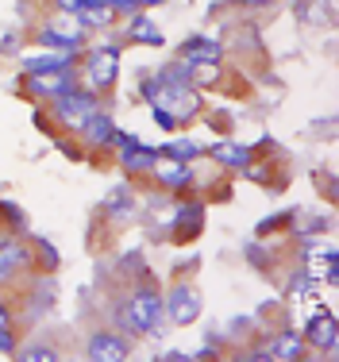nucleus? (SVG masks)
Masks as SVG:
<instances>
[{
    "instance_id": "obj_24",
    "label": "nucleus",
    "mask_w": 339,
    "mask_h": 362,
    "mask_svg": "<svg viewBox=\"0 0 339 362\" xmlns=\"http://www.w3.org/2000/svg\"><path fill=\"white\" fill-rule=\"evenodd\" d=\"M154 124H159V127H166V132H173V127H178V119H173L166 108H154Z\"/></svg>"
},
{
    "instance_id": "obj_16",
    "label": "nucleus",
    "mask_w": 339,
    "mask_h": 362,
    "mask_svg": "<svg viewBox=\"0 0 339 362\" xmlns=\"http://www.w3.org/2000/svg\"><path fill=\"white\" fill-rule=\"evenodd\" d=\"M112 20H116V12L104 8L100 0H89V4L77 12V23H81V28H104V23H112Z\"/></svg>"
},
{
    "instance_id": "obj_11",
    "label": "nucleus",
    "mask_w": 339,
    "mask_h": 362,
    "mask_svg": "<svg viewBox=\"0 0 339 362\" xmlns=\"http://www.w3.org/2000/svg\"><path fill=\"white\" fill-rule=\"evenodd\" d=\"M305 343H312L316 351H335V316L332 313H316L309 320V332L301 335Z\"/></svg>"
},
{
    "instance_id": "obj_17",
    "label": "nucleus",
    "mask_w": 339,
    "mask_h": 362,
    "mask_svg": "<svg viewBox=\"0 0 339 362\" xmlns=\"http://www.w3.org/2000/svg\"><path fill=\"white\" fill-rule=\"evenodd\" d=\"M159 154L162 158H170V162H193L197 154H201V146H197L193 139H178V143H166V146H159Z\"/></svg>"
},
{
    "instance_id": "obj_5",
    "label": "nucleus",
    "mask_w": 339,
    "mask_h": 362,
    "mask_svg": "<svg viewBox=\"0 0 339 362\" xmlns=\"http://www.w3.org/2000/svg\"><path fill=\"white\" fill-rule=\"evenodd\" d=\"M127 351H132V343H127L124 335L108 332V327L93 332L89 343H85V355H89V362H127Z\"/></svg>"
},
{
    "instance_id": "obj_8",
    "label": "nucleus",
    "mask_w": 339,
    "mask_h": 362,
    "mask_svg": "<svg viewBox=\"0 0 339 362\" xmlns=\"http://www.w3.org/2000/svg\"><path fill=\"white\" fill-rule=\"evenodd\" d=\"M77 58L81 54H62V50H42V54H31L23 58V70L31 74H69L77 66Z\"/></svg>"
},
{
    "instance_id": "obj_25",
    "label": "nucleus",
    "mask_w": 339,
    "mask_h": 362,
    "mask_svg": "<svg viewBox=\"0 0 339 362\" xmlns=\"http://www.w3.org/2000/svg\"><path fill=\"white\" fill-rule=\"evenodd\" d=\"M0 351H4V355H16V339H12V332H0Z\"/></svg>"
},
{
    "instance_id": "obj_19",
    "label": "nucleus",
    "mask_w": 339,
    "mask_h": 362,
    "mask_svg": "<svg viewBox=\"0 0 339 362\" xmlns=\"http://www.w3.org/2000/svg\"><path fill=\"white\" fill-rule=\"evenodd\" d=\"M20 262H23V247L12 243V239H0V281H4Z\"/></svg>"
},
{
    "instance_id": "obj_7",
    "label": "nucleus",
    "mask_w": 339,
    "mask_h": 362,
    "mask_svg": "<svg viewBox=\"0 0 339 362\" xmlns=\"http://www.w3.org/2000/svg\"><path fill=\"white\" fill-rule=\"evenodd\" d=\"M224 50L216 39H205V35H189L185 42H181L178 50V62L181 66H208V62H220Z\"/></svg>"
},
{
    "instance_id": "obj_13",
    "label": "nucleus",
    "mask_w": 339,
    "mask_h": 362,
    "mask_svg": "<svg viewBox=\"0 0 339 362\" xmlns=\"http://www.w3.org/2000/svg\"><path fill=\"white\" fill-rule=\"evenodd\" d=\"M154 177H159L166 189H185L189 181H193V174H189L185 162H170V158H159V162H154Z\"/></svg>"
},
{
    "instance_id": "obj_10",
    "label": "nucleus",
    "mask_w": 339,
    "mask_h": 362,
    "mask_svg": "<svg viewBox=\"0 0 339 362\" xmlns=\"http://www.w3.org/2000/svg\"><path fill=\"white\" fill-rule=\"evenodd\" d=\"M77 132H81V139L89 143V146H112V135H116V124H112V116L108 112H93L89 119H85L81 127H77Z\"/></svg>"
},
{
    "instance_id": "obj_6",
    "label": "nucleus",
    "mask_w": 339,
    "mask_h": 362,
    "mask_svg": "<svg viewBox=\"0 0 339 362\" xmlns=\"http://www.w3.org/2000/svg\"><path fill=\"white\" fill-rule=\"evenodd\" d=\"M162 305H166V316L173 324H181V327H189L201 316V293L197 289H189L185 281L181 286H173L170 289V297H162Z\"/></svg>"
},
{
    "instance_id": "obj_15",
    "label": "nucleus",
    "mask_w": 339,
    "mask_h": 362,
    "mask_svg": "<svg viewBox=\"0 0 339 362\" xmlns=\"http://www.w3.org/2000/svg\"><path fill=\"white\" fill-rule=\"evenodd\" d=\"M212 158L224 162L231 170H247L251 166V146H239V143H216L212 146Z\"/></svg>"
},
{
    "instance_id": "obj_22",
    "label": "nucleus",
    "mask_w": 339,
    "mask_h": 362,
    "mask_svg": "<svg viewBox=\"0 0 339 362\" xmlns=\"http://www.w3.org/2000/svg\"><path fill=\"white\" fill-rule=\"evenodd\" d=\"M104 8H112L116 16H135L139 12V0H100Z\"/></svg>"
},
{
    "instance_id": "obj_26",
    "label": "nucleus",
    "mask_w": 339,
    "mask_h": 362,
    "mask_svg": "<svg viewBox=\"0 0 339 362\" xmlns=\"http://www.w3.org/2000/svg\"><path fill=\"white\" fill-rule=\"evenodd\" d=\"M236 362H274L270 355H243V358H236Z\"/></svg>"
},
{
    "instance_id": "obj_21",
    "label": "nucleus",
    "mask_w": 339,
    "mask_h": 362,
    "mask_svg": "<svg viewBox=\"0 0 339 362\" xmlns=\"http://www.w3.org/2000/svg\"><path fill=\"white\" fill-rule=\"evenodd\" d=\"M16 362H62L54 347H47V343H31V347L16 351Z\"/></svg>"
},
{
    "instance_id": "obj_14",
    "label": "nucleus",
    "mask_w": 339,
    "mask_h": 362,
    "mask_svg": "<svg viewBox=\"0 0 339 362\" xmlns=\"http://www.w3.org/2000/svg\"><path fill=\"white\" fill-rule=\"evenodd\" d=\"M127 39H132V42H143V47H162V31L154 28V23L146 20L143 12L127 16Z\"/></svg>"
},
{
    "instance_id": "obj_27",
    "label": "nucleus",
    "mask_w": 339,
    "mask_h": 362,
    "mask_svg": "<svg viewBox=\"0 0 339 362\" xmlns=\"http://www.w3.org/2000/svg\"><path fill=\"white\" fill-rule=\"evenodd\" d=\"M0 332H12V320H8V313H4V305H0Z\"/></svg>"
},
{
    "instance_id": "obj_28",
    "label": "nucleus",
    "mask_w": 339,
    "mask_h": 362,
    "mask_svg": "<svg viewBox=\"0 0 339 362\" xmlns=\"http://www.w3.org/2000/svg\"><path fill=\"white\" fill-rule=\"evenodd\" d=\"M151 4H162V0H139V8H151Z\"/></svg>"
},
{
    "instance_id": "obj_2",
    "label": "nucleus",
    "mask_w": 339,
    "mask_h": 362,
    "mask_svg": "<svg viewBox=\"0 0 339 362\" xmlns=\"http://www.w3.org/2000/svg\"><path fill=\"white\" fill-rule=\"evenodd\" d=\"M81 42H85V28L77 23V16H58V20L39 28V47H54L62 54H81Z\"/></svg>"
},
{
    "instance_id": "obj_1",
    "label": "nucleus",
    "mask_w": 339,
    "mask_h": 362,
    "mask_svg": "<svg viewBox=\"0 0 339 362\" xmlns=\"http://www.w3.org/2000/svg\"><path fill=\"white\" fill-rule=\"evenodd\" d=\"M162 316H166L162 293L154 289V286H139L132 297H127V305H124V313H120V320H124L127 332H135V335H151V332H159Z\"/></svg>"
},
{
    "instance_id": "obj_12",
    "label": "nucleus",
    "mask_w": 339,
    "mask_h": 362,
    "mask_svg": "<svg viewBox=\"0 0 339 362\" xmlns=\"http://www.w3.org/2000/svg\"><path fill=\"white\" fill-rule=\"evenodd\" d=\"M159 146H132V151H120V166L127 170V174H146V170H154V162H159Z\"/></svg>"
},
{
    "instance_id": "obj_3",
    "label": "nucleus",
    "mask_w": 339,
    "mask_h": 362,
    "mask_svg": "<svg viewBox=\"0 0 339 362\" xmlns=\"http://www.w3.org/2000/svg\"><path fill=\"white\" fill-rule=\"evenodd\" d=\"M116 74H120V58L112 47H100L85 58V93H104L116 85Z\"/></svg>"
},
{
    "instance_id": "obj_20",
    "label": "nucleus",
    "mask_w": 339,
    "mask_h": 362,
    "mask_svg": "<svg viewBox=\"0 0 339 362\" xmlns=\"http://www.w3.org/2000/svg\"><path fill=\"white\" fill-rule=\"evenodd\" d=\"M301 347H305V339H301L297 332H285L282 339L274 343V358H285V362H297V358H301Z\"/></svg>"
},
{
    "instance_id": "obj_9",
    "label": "nucleus",
    "mask_w": 339,
    "mask_h": 362,
    "mask_svg": "<svg viewBox=\"0 0 339 362\" xmlns=\"http://www.w3.org/2000/svg\"><path fill=\"white\" fill-rule=\"evenodd\" d=\"M69 74H31V93L35 97H47V100H58V97H66V93L81 89V85H74Z\"/></svg>"
},
{
    "instance_id": "obj_4",
    "label": "nucleus",
    "mask_w": 339,
    "mask_h": 362,
    "mask_svg": "<svg viewBox=\"0 0 339 362\" xmlns=\"http://www.w3.org/2000/svg\"><path fill=\"white\" fill-rule=\"evenodd\" d=\"M50 112H54L58 124H66V127H81L85 119H89L93 112H97V93L74 89V93H66V97L50 100Z\"/></svg>"
},
{
    "instance_id": "obj_23",
    "label": "nucleus",
    "mask_w": 339,
    "mask_h": 362,
    "mask_svg": "<svg viewBox=\"0 0 339 362\" xmlns=\"http://www.w3.org/2000/svg\"><path fill=\"white\" fill-rule=\"evenodd\" d=\"M54 4H58V12H62V16H77L89 0H54Z\"/></svg>"
},
{
    "instance_id": "obj_18",
    "label": "nucleus",
    "mask_w": 339,
    "mask_h": 362,
    "mask_svg": "<svg viewBox=\"0 0 339 362\" xmlns=\"http://www.w3.org/2000/svg\"><path fill=\"white\" fill-rule=\"evenodd\" d=\"M132 204H135L132 189L120 185V189H112V193H108V201H104V212H108V216H127V212H132Z\"/></svg>"
}]
</instances>
